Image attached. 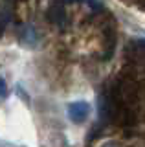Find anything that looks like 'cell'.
I'll use <instances>...</instances> for the list:
<instances>
[{
	"instance_id": "cell-1",
	"label": "cell",
	"mask_w": 145,
	"mask_h": 147,
	"mask_svg": "<svg viewBox=\"0 0 145 147\" xmlns=\"http://www.w3.org/2000/svg\"><path fill=\"white\" fill-rule=\"evenodd\" d=\"M88 112H90V107H88V103H85V101H77V103L68 105V116L74 119L75 123H81L88 116Z\"/></svg>"
},
{
	"instance_id": "cell-3",
	"label": "cell",
	"mask_w": 145,
	"mask_h": 147,
	"mask_svg": "<svg viewBox=\"0 0 145 147\" xmlns=\"http://www.w3.org/2000/svg\"><path fill=\"white\" fill-rule=\"evenodd\" d=\"M15 94L19 96V98H20L22 101H24V103H30V96L26 94L24 90H22V86H20V85H17V86H15Z\"/></svg>"
},
{
	"instance_id": "cell-4",
	"label": "cell",
	"mask_w": 145,
	"mask_h": 147,
	"mask_svg": "<svg viewBox=\"0 0 145 147\" xmlns=\"http://www.w3.org/2000/svg\"><path fill=\"white\" fill-rule=\"evenodd\" d=\"M7 94H9V90H7V85H6V79L4 77H0V98H7Z\"/></svg>"
},
{
	"instance_id": "cell-2",
	"label": "cell",
	"mask_w": 145,
	"mask_h": 147,
	"mask_svg": "<svg viewBox=\"0 0 145 147\" xmlns=\"http://www.w3.org/2000/svg\"><path fill=\"white\" fill-rule=\"evenodd\" d=\"M20 40H22L24 44H28V46H33L35 42H37V35H35L33 28H31V26L24 28V31H22V37H20Z\"/></svg>"
}]
</instances>
